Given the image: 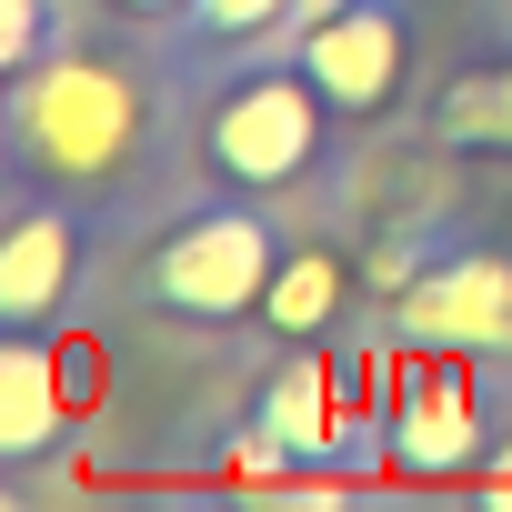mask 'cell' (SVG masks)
Masks as SVG:
<instances>
[{"mask_svg":"<svg viewBox=\"0 0 512 512\" xmlns=\"http://www.w3.org/2000/svg\"><path fill=\"white\" fill-rule=\"evenodd\" d=\"M0 131H11V181H61V191H91V181H131L141 151H151V81L141 61L121 51H61L51 71L0 91Z\"/></svg>","mask_w":512,"mask_h":512,"instance_id":"1","label":"cell"},{"mask_svg":"<svg viewBox=\"0 0 512 512\" xmlns=\"http://www.w3.org/2000/svg\"><path fill=\"white\" fill-rule=\"evenodd\" d=\"M332 101L292 51H251L221 71L211 111H201V171L221 191H292L332 161Z\"/></svg>","mask_w":512,"mask_h":512,"instance_id":"2","label":"cell"},{"mask_svg":"<svg viewBox=\"0 0 512 512\" xmlns=\"http://www.w3.org/2000/svg\"><path fill=\"white\" fill-rule=\"evenodd\" d=\"M272 272H282L272 211L241 201V191H221V201L181 211L151 241V262H141L131 292H141V312H171V322H241V312H262Z\"/></svg>","mask_w":512,"mask_h":512,"instance_id":"3","label":"cell"},{"mask_svg":"<svg viewBox=\"0 0 512 512\" xmlns=\"http://www.w3.org/2000/svg\"><path fill=\"white\" fill-rule=\"evenodd\" d=\"M91 251H101V221L61 181H11V221H0V332H41L71 302Z\"/></svg>","mask_w":512,"mask_h":512,"instance_id":"4","label":"cell"},{"mask_svg":"<svg viewBox=\"0 0 512 512\" xmlns=\"http://www.w3.org/2000/svg\"><path fill=\"white\" fill-rule=\"evenodd\" d=\"M282 51L322 81V101L342 121H382L402 101V71H412V0H342L322 31H302Z\"/></svg>","mask_w":512,"mask_h":512,"instance_id":"5","label":"cell"},{"mask_svg":"<svg viewBox=\"0 0 512 512\" xmlns=\"http://www.w3.org/2000/svg\"><path fill=\"white\" fill-rule=\"evenodd\" d=\"M392 322L412 342H442V352H512V262L482 251V241H452L392 302Z\"/></svg>","mask_w":512,"mask_h":512,"instance_id":"6","label":"cell"},{"mask_svg":"<svg viewBox=\"0 0 512 512\" xmlns=\"http://www.w3.org/2000/svg\"><path fill=\"white\" fill-rule=\"evenodd\" d=\"M392 462L442 482V472H472L482 462V412H472V382L452 362H422L402 372V412H392Z\"/></svg>","mask_w":512,"mask_h":512,"instance_id":"7","label":"cell"},{"mask_svg":"<svg viewBox=\"0 0 512 512\" xmlns=\"http://www.w3.org/2000/svg\"><path fill=\"white\" fill-rule=\"evenodd\" d=\"M61 442V362L41 352V332H0V462H41Z\"/></svg>","mask_w":512,"mask_h":512,"instance_id":"8","label":"cell"},{"mask_svg":"<svg viewBox=\"0 0 512 512\" xmlns=\"http://www.w3.org/2000/svg\"><path fill=\"white\" fill-rule=\"evenodd\" d=\"M251 422H262L272 442H292L302 472H322L332 442H342V422H332V382H322L312 352H282V362L262 372V392H251Z\"/></svg>","mask_w":512,"mask_h":512,"instance_id":"9","label":"cell"},{"mask_svg":"<svg viewBox=\"0 0 512 512\" xmlns=\"http://www.w3.org/2000/svg\"><path fill=\"white\" fill-rule=\"evenodd\" d=\"M292 21V0H191V11L171 21V61L181 71H231L251 51H272Z\"/></svg>","mask_w":512,"mask_h":512,"instance_id":"10","label":"cell"},{"mask_svg":"<svg viewBox=\"0 0 512 512\" xmlns=\"http://www.w3.org/2000/svg\"><path fill=\"white\" fill-rule=\"evenodd\" d=\"M342 292H352V262H342V251H282V272H272V292H262V332H272V342H312V332H332Z\"/></svg>","mask_w":512,"mask_h":512,"instance_id":"11","label":"cell"},{"mask_svg":"<svg viewBox=\"0 0 512 512\" xmlns=\"http://www.w3.org/2000/svg\"><path fill=\"white\" fill-rule=\"evenodd\" d=\"M71 41H81V11H71V0H0V91L31 81V71H51Z\"/></svg>","mask_w":512,"mask_h":512,"instance_id":"12","label":"cell"},{"mask_svg":"<svg viewBox=\"0 0 512 512\" xmlns=\"http://www.w3.org/2000/svg\"><path fill=\"white\" fill-rule=\"evenodd\" d=\"M432 141L442 151H502V71H462L432 101Z\"/></svg>","mask_w":512,"mask_h":512,"instance_id":"13","label":"cell"},{"mask_svg":"<svg viewBox=\"0 0 512 512\" xmlns=\"http://www.w3.org/2000/svg\"><path fill=\"white\" fill-rule=\"evenodd\" d=\"M472 482H482V492H492V502H512V432H502V442H492V452H482V462H472Z\"/></svg>","mask_w":512,"mask_h":512,"instance_id":"14","label":"cell"},{"mask_svg":"<svg viewBox=\"0 0 512 512\" xmlns=\"http://www.w3.org/2000/svg\"><path fill=\"white\" fill-rule=\"evenodd\" d=\"M101 11H121V21H161V31H171V21L191 11V0H101Z\"/></svg>","mask_w":512,"mask_h":512,"instance_id":"15","label":"cell"},{"mask_svg":"<svg viewBox=\"0 0 512 512\" xmlns=\"http://www.w3.org/2000/svg\"><path fill=\"white\" fill-rule=\"evenodd\" d=\"M332 11H342V0H292V21H282V41H302V31H322ZM282 41H272V51H282Z\"/></svg>","mask_w":512,"mask_h":512,"instance_id":"16","label":"cell"},{"mask_svg":"<svg viewBox=\"0 0 512 512\" xmlns=\"http://www.w3.org/2000/svg\"><path fill=\"white\" fill-rule=\"evenodd\" d=\"M502 151H512V61H502Z\"/></svg>","mask_w":512,"mask_h":512,"instance_id":"17","label":"cell"}]
</instances>
